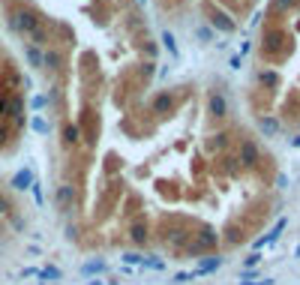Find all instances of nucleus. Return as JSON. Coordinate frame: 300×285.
I'll list each match as a JSON object with an SVG mask.
<instances>
[{"label": "nucleus", "instance_id": "obj_15", "mask_svg": "<svg viewBox=\"0 0 300 285\" xmlns=\"http://www.w3.org/2000/svg\"><path fill=\"white\" fill-rule=\"evenodd\" d=\"M30 39H34V48L36 45H45V42H48V33L42 30V27H36V30L30 33Z\"/></svg>", "mask_w": 300, "mask_h": 285}, {"label": "nucleus", "instance_id": "obj_22", "mask_svg": "<svg viewBox=\"0 0 300 285\" xmlns=\"http://www.w3.org/2000/svg\"><path fill=\"white\" fill-rule=\"evenodd\" d=\"M9 210H12V207H9V198H6V195H0V216H3V213H9Z\"/></svg>", "mask_w": 300, "mask_h": 285}, {"label": "nucleus", "instance_id": "obj_27", "mask_svg": "<svg viewBox=\"0 0 300 285\" xmlns=\"http://www.w3.org/2000/svg\"><path fill=\"white\" fill-rule=\"evenodd\" d=\"M291 147H300V135L297 138H291Z\"/></svg>", "mask_w": 300, "mask_h": 285}, {"label": "nucleus", "instance_id": "obj_12", "mask_svg": "<svg viewBox=\"0 0 300 285\" xmlns=\"http://www.w3.org/2000/svg\"><path fill=\"white\" fill-rule=\"evenodd\" d=\"M258 126H261V132H264V135H276V132H279V123H276L270 114H264V117L258 120Z\"/></svg>", "mask_w": 300, "mask_h": 285}, {"label": "nucleus", "instance_id": "obj_23", "mask_svg": "<svg viewBox=\"0 0 300 285\" xmlns=\"http://www.w3.org/2000/svg\"><path fill=\"white\" fill-rule=\"evenodd\" d=\"M228 64H231V69H240V66H243V57H240V54H231Z\"/></svg>", "mask_w": 300, "mask_h": 285}, {"label": "nucleus", "instance_id": "obj_11", "mask_svg": "<svg viewBox=\"0 0 300 285\" xmlns=\"http://www.w3.org/2000/svg\"><path fill=\"white\" fill-rule=\"evenodd\" d=\"M24 57H27V64L34 66V69H42V51H39V48L27 45V48H24Z\"/></svg>", "mask_w": 300, "mask_h": 285}, {"label": "nucleus", "instance_id": "obj_26", "mask_svg": "<svg viewBox=\"0 0 300 285\" xmlns=\"http://www.w3.org/2000/svg\"><path fill=\"white\" fill-rule=\"evenodd\" d=\"M6 138H9V129H6V126H0V144H3Z\"/></svg>", "mask_w": 300, "mask_h": 285}, {"label": "nucleus", "instance_id": "obj_13", "mask_svg": "<svg viewBox=\"0 0 300 285\" xmlns=\"http://www.w3.org/2000/svg\"><path fill=\"white\" fill-rule=\"evenodd\" d=\"M78 138H81V132H78V126H72V123H66V126H63V144H78Z\"/></svg>", "mask_w": 300, "mask_h": 285}, {"label": "nucleus", "instance_id": "obj_18", "mask_svg": "<svg viewBox=\"0 0 300 285\" xmlns=\"http://www.w3.org/2000/svg\"><path fill=\"white\" fill-rule=\"evenodd\" d=\"M6 105H9V93L0 90V117H6Z\"/></svg>", "mask_w": 300, "mask_h": 285}, {"label": "nucleus", "instance_id": "obj_16", "mask_svg": "<svg viewBox=\"0 0 300 285\" xmlns=\"http://www.w3.org/2000/svg\"><path fill=\"white\" fill-rule=\"evenodd\" d=\"M30 126H34L36 132H42V135H45V132H48V120H45V117H34V120H30Z\"/></svg>", "mask_w": 300, "mask_h": 285}, {"label": "nucleus", "instance_id": "obj_5", "mask_svg": "<svg viewBox=\"0 0 300 285\" xmlns=\"http://www.w3.org/2000/svg\"><path fill=\"white\" fill-rule=\"evenodd\" d=\"M210 24H213L216 30H222V33H234V27H237L225 12H213V9H210Z\"/></svg>", "mask_w": 300, "mask_h": 285}, {"label": "nucleus", "instance_id": "obj_7", "mask_svg": "<svg viewBox=\"0 0 300 285\" xmlns=\"http://www.w3.org/2000/svg\"><path fill=\"white\" fill-rule=\"evenodd\" d=\"M210 114H216V117L228 114V99L222 93H210Z\"/></svg>", "mask_w": 300, "mask_h": 285}, {"label": "nucleus", "instance_id": "obj_17", "mask_svg": "<svg viewBox=\"0 0 300 285\" xmlns=\"http://www.w3.org/2000/svg\"><path fill=\"white\" fill-rule=\"evenodd\" d=\"M195 33H198V39H201V42H210V39H213V30H210V27H204V24H201V27H198Z\"/></svg>", "mask_w": 300, "mask_h": 285}, {"label": "nucleus", "instance_id": "obj_3", "mask_svg": "<svg viewBox=\"0 0 300 285\" xmlns=\"http://www.w3.org/2000/svg\"><path fill=\"white\" fill-rule=\"evenodd\" d=\"M54 201H57L60 210H72V204H75V189H72L69 183H60L57 192H54Z\"/></svg>", "mask_w": 300, "mask_h": 285}, {"label": "nucleus", "instance_id": "obj_24", "mask_svg": "<svg viewBox=\"0 0 300 285\" xmlns=\"http://www.w3.org/2000/svg\"><path fill=\"white\" fill-rule=\"evenodd\" d=\"M141 75H144V81L153 75V64H144V69H141Z\"/></svg>", "mask_w": 300, "mask_h": 285}, {"label": "nucleus", "instance_id": "obj_21", "mask_svg": "<svg viewBox=\"0 0 300 285\" xmlns=\"http://www.w3.org/2000/svg\"><path fill=\"white\" fill-rule=\"evenodd\" d=\"M225 144H228V132H219V135H216V147H219V150H222V147H225Z\"/></svg>", "mask_w": 300, "mask_h": 285}, {"label": "nucleus", "instance_id": "obj_14", "mask_svg": "<svg viewBox=\"0 0 300 285\" xmlns=\"http://www.w3.org/2000/svg\"><path fill=\"white\" fill-rule=\"evenodd\" d=\"M162 42H165V48H168V54H171V57H177V54H180V51H177V42H174V36H171V33H162Z\"/></svg>", "mask_w": 300, "mask_h": 285}, {"label": "nucleus", "instance_id": "obj_1", "mask_svg": "<svg viewBox=\"0 0 300 285\" xmlns=\"http://www.w3.org/2000/svg\"><path fill=\"white\" fill-rule=\"evenodd\" d=\"M237 162H240L243 168H255V165L261 162V150H258V144H255L252 138L240 141V150H237Z\"/></svg>", "mask_w": 300, "mask_h": 285}, {"label": "nucleus", "instance_id": "obj_10", "mask_svg": "<svg viewBox=\"0 0 300 285\" xmlns=\"http://www.w3.org/2000/svg\"><path fill=\"white\" fill-rule=\"evenodd\" d=\"M258 81L273 90V87H279V72H273V69H258Z\"/></svg>", "mask_w": 300, "mask_h": 285}, {"label": "nucleus", "instance_id": "obj_4", "mask_svg": "<svg viewBox=\"0 0 300 285\" xmlns=\"http://www.w3.org/2000/svg\"><path fill=\"white\" fill-rule=\"evenodd\" d=\"M150 108H153L156 114H168V111L174 108V93H168V90L156 93L153 96V102H150Z\"/></svg>", "mask_w": 300, "mask_h": 285}, {"label": "nucleus", "instance_id": "obj_25", "mask_svg": "<svg viewBox=\"0 0 300 285\" xmlns=\"http://www.w3.org/2000/svg\"><path fill=\"white\" fill-rule=\"evenodd\" d=\"M291 3H294V0H273L276 9H285V6H291Z\"/></svg>", "mask_w": 300, "mask_h": 285}, {"label": "nucleus", "instance_id": "obj_6", "mask_svg": "<svg viewBox=\"0 0 300 285\" xmlns=\"http://www.w3.org/2000/svg\"><path fill=\"white\" fill-rule=\"evenodd\" d=\"M6 117H12V120H18V117H24V96H9V105H6Z\"/></svg>", "mask_w": 300, "mask_h": 285}, {"label": "nucleus", "instance_id": "obj_9", "mask_svg": "<svg viewBox=\"0 0 300 285\" xmlns=\"http://www.w3.org/2000/svg\"><path fill=\"white\" fill-rule=\"evenodd\" d=\"M60 64H63V54H60V51L48 48V51L42 54V66H48V69H60Z\"/></svg>", "mask_w": 300, "mask_h": 285}, {"label": "nucleus", "instance_id": "obj_19", "mask_svg": "<svg viewBox=\"0 0 300 285\" xmlns=\"http://www.w3.org/2000/svg\"><path fill=\"white\" fill-rule=\"evenodd\" d=\"M30 105H34V108H45V105H48V96H34Z\"/></svg>", "mask_w": 300, "mask_h": 285}, {"label": "nucleus", "instance_id": "obj_2", "mask_svg": "<svg viewBox=\"0 0 300 285\" xmlns=\"http://www.w3.org/2000/svg\"><path fill=\"white\" fill-rule=\"evenodd\" d=\"M9 27L15 33H27V36H30V33L39 27V18L30 15V12H12V15H9Z\"/></svg>", "mask_w": 300, "mask_h": 285}, {"label": "nucleus", "instance_id": "obj_20", "mask_svg": "<svg viewBox=\"0 0 300 285\" xmlns=\"http://www.w3.org/2000/svg\"><path fill=\"white\" fill-rule=\"evenodd\" d=\"M144 42H147V39H144ZM144 51H147V57H150V64H153V57H156V45H153V42H147V45H144Z\"/></svg>", "mask_w": 300, "mask_h": 285}, {"label": "nucleus", "instance_id": "obj_8", "mask_svg": "<svg viewBox=\"0 0 300 285\" xmlns=\"http://www.w3.org/2000/svg\"><path fill=\"white\" fill-rule=\"evenodd\" d=\"M30 183H34V171H30V168H21V171L12 177V186H15L18 192L30 189Z\"/></svg>", "mask_w": 300, "mask_h": 285}]
</instances>
